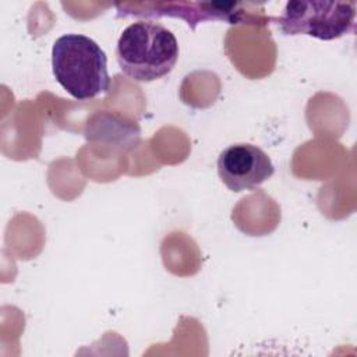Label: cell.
<instances>
[{"label": "cell", "instance_id": "cell-4", "mask_svg": "<svg viewBox=\"0 0 357 357\" xmlns=\"http://www.w3.org/2000/svg\"><path fill=\"white\" fill-rule=\"evenodd\" d=\"M275 173L268 153L252 144H231L218 158V174L233 192L251 191Z\"/></svg>", "mask_w": 357, "mask_h": 357}, {"label": "cell", "instance_id": "cell-1", "mask_svg": "<svg viewBox=\"0 0 357 357\" xmlns=\"http://www.w3.org/2000/svg\"><path fill=\"white\" fill-rule=\"evenodd\" d=\"M52 70L61 88L77 100L93 99L110 89L107 56L86 35L57 38L52 47Z\"/></svg>", "mask_w": 357, "mask_h": 357}, {"label": "cell", "instance_id": "cell-5", "mask_svg": "<svg viewBox=\"0 0 357 357\" xmlns=\"http://www.w3.org/2000/svg\"><path fill=\"white\" fill-rule=\"evenodd\" d=\"M238 3H127L116 4L117 17H174L187 22L191 29L204 21H226L227 24L241 22Z\"/></svg>", "mask_w": 357, "mask_h": 357}, {"label": "cell", "instance_id": "cell-3", "mask_svg": "<svg viewBox=\"0 0 357 357\" xmlns=\"http://www.w3.org/2000/svg\"><path fill=\"white\" fill-rule=\"evenodd\" d=\"M354 1H287L276 20L283 35H308L321 40L337 39L354 28Z\"/></svg>", "mask_w": 357, "mask_h": 357}, {"label": "cell", "instance_id": "cell-2", "mask_svg": "<svg viewBox=\"0 0 357 357\" xmlns=\"http://www.w3.org/2000/svg\"><path fill=\"white\" fill-rule=\"evenodd\" d=\"M116 57L128 78L151 82L172 73L178 60V42L162 24L141 20L121 32Z\"/></svg>", "mask_w": 357, "mask_h": 357}]
</instances>
